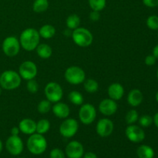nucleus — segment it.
<instances>
[{"label":"nucleus","instance_id":"f257e3e1","mask_svg":"<svg viewBox=\"0 0 158 158\" xmlns=\"http://www.w3.org/2000/svg\"><path fill=\"white\" fill-rule=\"evenodd\" d=\"M19 40L21 46L25 50L33 51L40 44V35L35 29L28 28L22 32Z\"/></svg>","mask_w":158,"mask_h":158},{"label":"nucleus","instance_id":"f03ea898","mask_svg":"<svg viewBox=\"0 0 158 158\" xmlns=\"http://www.w3.org/2000/svg\"><path fill=\"white\" fill-rule=\"evenodd\" d=\"M22 78L19 73L14 70H6L0 74V86L6 90H12L20 86Z\"/></svg>","mask_w":158,"mask_h":158},{"label":"nucleus","instance_id":"7ed1b4c3","mask_svg":"<svg viewBox=\"0 0 158 158\" xmlns=\"http://www.w3.org/2000/svg\"><path fill=\"white\" fill-rule=\"evenodd\" d=\"M26 146L31 154L40 155L46 151L47 148V141L43 134L34 133L28 138Z\"/></svg>","mask_w":158,"mask_h":158},{"label":"nucleus","instance_id":"20e7f679","mask_svg":"<svg viewBox=\"0 0 158 158\" xmlns=\"http://www.w3.org/2000/svg\"><path fill=\"white\" fill-rule=\"evenodd\" d=\"M73 40L80 47H87L90 46L94 40V36L89 29L83 27H78L72 32Z\"/></svg>","mask_w":158,"mask_h":158},{"label":"nucleus","instance_id":"39448f33","mask_svg":"<svg viewBox=\"0 0 158 158\" xmlns=\"http://www.w3.org/2000/svg\"><path fill=\"white\" fill-rule=\"evenodd\" d=\"M65 80L72 85L83 83L86 79V73L82 68L77 66H72L66 69L64 73Z\"/></svg>","mask_w":158,"mask_h":158},{"label":"nucleus","instance_id":"423d86ee","mask_svg":"<svg viewBox=\"0 0 158 158\" xmlns=\"http://www.w3.org/2000/svg\"><path fill=\"white\" fill-rule=\"evenodd\" d=\"M20 45L19 40L14 35L8 36L3 40L2 44V49L5 55L9 57H14L19 52Z\"/></svg>","mask_w":158,"mask_h":158},{"label":"nucleus","instance_id":"0eeeda50","mask_svg":"<svg viewBox=\"0 0 158 158\" xmlns=\"http://www.w3.org/2000/svg\"><path fill=\"white\" fill-rule=\"evenodd\" d=\"M46 100L51 103H57L63 98V91L61 86L56 82H49L46 85L44 89Z\"/></svg>","mask_w":158,"mask_h":158},{"label":"nucleus","instance_id":"6e6552de","mask_svg":"<svg viewBox=\"0 0 158 158\" xmlns=\"http://www.w3.org/2000/svg\"><path fill=\"white\" fill-rule=\"evenodd\" d=\"M97 117V110L94 105L90 103H84L81 105L79 110V118L85 125H89L95 120Z\"/></svg>","mask_w":158,"mask_h":158},{"label":"nucleus","instance_id":"1a4fd4ad","mask_svg":"<svg viewBox=\"0 0 158 158\" xmlns=\"http://www.w3.org/2000/svg\"><path fill=\"white\" fill-rule=\"evenodd\" d=\"M79 129V124L77 120L73 118H66L60 126V133L66 138L74 137Z\"/></svg>","mask_w":158,"mask_h":158},{"label":"nucleus","instance_id":"9d476101","mask_svg":"<svg viewBox=\"0 0 158 158\" xmlns=\"http://www.w3.org/2000/svg\"><path fill=\"white\" fill-rule=\"evenodd\" d=\"M38 73L37 66L33 62L26 60L21 63L19 68V74L22 79L25 80H32L35 78Z\"/></svg>","mask_w":158,"mask_h":158},{"label":"nucleus","instance_id":"9b49d317","mask_svg":"<svg viewBox=\"0 0 158 158\" xmlns=\"http://www.w3.org/2000/svg\"><path fill=\"white\" fill-rule=\"evenodd\" d=\"M6 148L9 154L13 156H17L23 152L24 145L23 140L19 136L11 135L6 140Z\"/></svg>","mask_w":158,"mask_h":158},{"label":"nucleus","instance_id":"f8f14e48","mask_svg":"<svg viewBox=\"0 0 158 158\" xmlns=\"http://www.w3.org/2000/svg\"><path fill=\"white\" fill-rule=\"evenodd\" d=\"M125 134L130 141L133 143H140L145 139V132L141 127L137 125H129L126 128Z\"/></svg>","mask_w":158,"mask_h":158},{"label":"nucleus","instance_id":"ddd939ff","mask_svg":"<svg viewBox=\"0 0 158 158\" xmlns=\"http://www.w3.org/2000/svg\"><path fill=\"white\" fill-rule=\"evenodd\" d=\"M114 125L111 120L108 118H102L97 122L96 131L97 134L101 137H109L114 131Z\"/></svg>","mask_w":158,"mask_h":158},{"label":"nucleus","instance_id":"4468645a","mask_svg":"<svg viewBox=\"0 0 158 158\" xmlns=\"http://www.w3.org/2000/svg\"><path fill=\"white\" fill-rule=\"evenodd\" d=\"M65 152L68 158H82L84 154V148L81 143L73 140L66 145Z\"/></svg>","mask_w":158,"mask_h":158},{"label":"nucleus","instance_id":"2eb2a0df","mask_svg":"<svg viewBox=\"0 0 158 158\" xmlns=\"http://www.w3.org/2000/svg\"><path fill=\"white\" fill-rule=\"evenodd\" d=\"M99 110L105 116L114 115L117 110V104L112 99H104L99 104Z\"/></svg>","mask_w":158,"mask_h":158},{"label":"nucleus","instance_id":"dca6fc26","mask_svg":"<svg viewBox=\"0 0 158 158\" xmlns=\"http://www.w3.org/2000/svg\"><path fill=\"white\" fill-rule=\"evenodd\" d=\"M20 132L26 135H31L36 131V123L32 119L25 118L19 123Z\"/></svg>","mask_w":158,"mask_h":158},{"label":"nucleus","instance_id":"f3484780","mask_svg":"<svg viewBox=\"0 0 158 158\" xmlns=\"http://www.w3.org/2000/svg\"><path fill=\"white\" fill-rule=\"evenodd\" d=\"M52 113L56 117L60 119H66L69 117L70 110H69V106L65 103L62 102H57L52 106Z\"/></svg>","mask_w":158,"mask_h":158},{"label":"nucleus","instance_id":"a211bd4d","mask_svg":"<svg viewBox=\"0 0 158 158\" xmlns=\"http://www.w3.org/2000/svg\"><path fill=\"white\" fill-rule=\"evenodd\" d=\"M108 96L110 99L115 100H120L124 94V88L120 83H114L110 84L107 89Z\"/></svg>","mask_w":158,"mask_h":158},{"label":"nucleus","instance_id":"6ab92c4d","mask_svg":"<svg viewBox=\"0 0 158 158\" xmlns=\"http://www.w3.org/2000/svg\"><path fill=\"white\" fill-rule=\"evenodd\" d=\"M143 100V96L141 91L138 89H133L127 95V102L133 107L140 106Z\"/></svg>","mask_w":158,"mask_h":158},{"label":"nucleus","instance_id":"aec40b11","mask_svg":"<svg viewBox=\"0 0 158 158\" xmlns=\"http://www.w3.org/2000/svg\"><path fill=\"white\" fill-rule=\"evenodd\" d=\"M37 55L42 59H48L52 56V49L50 46L46 43L39 44L36 47Z\"/></svg>","mask_w":158,"mask_h":158},{"label":"nucleus","instance_id":"412c9836","mask_svg":"<svg viewBox=\"0 0 158 158\" xmlns=\"http://www.w3.org/2000/svg\"><path fill=\"white\" fill-rule=\"evenodd\" d=\"M137 154L139 158H154V151L148 145H140L137 150Z\"/></svg>","mask_w":158,"mask_h":158},{"label":"nucleus","instance_id":"4be33fe9","mask_svg":"<svg viewBox=\"0 0 158 158\" xmlns=\"http://www.w3.org/2000/svg\"><path fill=\"white\" fill-rule=\"evenodd\" d=\"M38 32L40 37L48 40V39H51L54 36L56 33V29L52 25L47 24L42 26Z\"/></svg>","mask_w":158,"mask_h":158},{"label":"nucleus","instance_id":"5701e85b","mask_svg":"<svg viewBox=\"0 0 158 158\" xmlns=\"http://www.w3.org/2000/svg\"><path fill=\"white\" fill-rule=\"evenodd\" d=\"M49 8L48 0H35L32 4V9L35 12L41 13L46 12Z\"/></svg>","mask_w":158,"mask_h":158},{"label":"nucleus","instance_id":"b1692460","mask_svg":"<svg viewBox=\"0 0 158 158\" xmlns=\"http://www.w3.org/2000/svg\"><path fill=\"white\" fill-rule=\"evenodd\" d=\"M83 86L85 90L89 94H94L97 91L99 88V83L94 79H87L83 82Z\"/></svg>","mask_w":158,"mask_h":158},{"label":"nucleus","instance_id":"393cba45","mask_svg":"<svg viewBox=\"0 0 158 158\" xmlns=\"http://www.w3.org/2000/svg\"><path fill=\"white\" fill-rule=\"evenodd\" d=\"M68 98H69V101L76 106H81L84 102L83 95L80 92L76 90L71 91L68 95Z\"/></svg>","mask_w":158,"mask_h":158},{"label":"nucleus","instance_id":"a878e982","mask_svg":"<svg viewBox=\"0 0 158 158\" xmlns=\"http://www.w3.org/2000/svg\"><path fill=\"white\" fill-rule=\"evenodd\" d=\"M50 129V123L46 119H41L36 122V131L35 133L40 134H44Z\"/></svg>","mask_w":158,"mask_h":158},{"label":"nucleus","instance_id":"bb28decb","mask_svg":"<svg viewBox=\"0 0 158 158\" xmlns=\"http://www.w3.org/2000/svg\"><path fill=\"white\" fill-rule=\"evenodd\" d=\"M66 26L69 29H75L79 27L80 24V18L77 14H72L69 15L66 21Z\"/></svg>","mask_w":158,"mask_h":158},{"label":"nucleus","instance_id":"cd10ccee","mask_svg":"<svg viewBox=\"0 0 158 158\" xmlns=\"http://www.w3.org/2000/svg\"><path fill=\"white\" fill-rule=\"evenodd\" d=\"M88 2L91 9L98 12L103 10L106 5V0H89Z\"/></svg>","mask_w":158,"mask_h":158},{"label":"nucleus","instance_id":"c85d7f7f","mask_svg":"<svg viewBox=\"0 0 158 158\" xmlns=\"http://www.w3.org/2000/svg\"><path fill=\"white\" fill-rule=\"evenodd\" d=\"M138 119L139 114L136 110H131L130 111H128L126 114V117H125L126 123L129 125L134 124L138 120Z\"/></svg>","mask_w":158,"mask_h":158},{"label":"nucleus","instance_id":"c756f323","mask_svg":"<svg viewBox=\"0 0 158 158\" xmlns=\"http://www.w3.org/2000/svg\"><path fill=\"white\" fill-rule=\"evenodd\" d=\"M51 109H52L51 102H49L48 100H41L37 106V110H38L39 113L43 114H47L48 112L50 111Z\"/></svg>","mask_w":158,"mask_h":158},{"label":"nucleus","instance_id":"7c9ffc66","mask_svg":"<svg viewBox=\"0 0 158 158\" xmlns=\"http://www.w3.org/2000/svg\"><path fill=\"white\" fill-rule=\"evenodd\" d=\"M147 26L151 30H158V15H150L147 19Z\"/></svg>","mask_w":158,"mask_h":158},{"label":"nucleus","instance_id":"2f4dec72","mask_svg":"<svg viewBox=\"0 0 158 158\" xmlns=\"http://www.w3.org/2000/svg\"><path fill=\"white\" fill-rule=\"evenodd\" d=\"M139 124L143 127H148L153 123V117H151L150 115L145 114L142 115L140 118L138 119Z\"/></svg>","mask_w":158,"mask_h":158},{"label":"nucleus","instance_id":"473e14b6","mask_svg":"<svg viewBox=\"0 0 158 158\" xmlns=\"http://www.w3.org/2000/svg\"><path fill=\"white\" fill-rule=\"evenodd\" d=\"M26 88H27V90L29 93H31V94H35L39 90V84L36 80L32 79V80H28Z\"/></svg>","mask_w":158,"mask_h":158},{"label":"nucleus","instance_id":"72a5a7b5","mask_svg":"<svg viewBox=\"0 0 158 158\" xmlns=\"http://www.w3.org/2000/svg\"><path fill=\"white\" fill-rule=\"evenodd\" d=\"M50 158H65V154L62 150L59 148H54L50 151L49 154Z\"/></svg>","mask_w":158,"mask_h":158},{"label":"nucleus","instance_id":"f704fd0d","mask_svg":"<svg viewBox=\"0 0 158 158\" xmlns=\"http://www.w3.org/2000/svg\"><path fill=\"white\" fill-rule=\"evenodd\" d=\"M156 61H157V59L154 56V55H148L147 56L146 58L144 60L145 64L148 65V66H153L156 63Z\"/></svg>","mask_w":158,"mask_h":158},{"label":"nucleus","instance_id":"c9c22d12","mask_svg":"<svg viewBox=\"0 0 158 158\" xmlns=\"http://www.w3.org/2000/svg\"><path fill=\"white\" fill-rule=\"evenodd\" d=\"M143 3L149 8H154L158 6V0H143Z\"/></svg>","mask_w":158,"mask_h":158},{"label":"nucleus","instance_id":"e433bc0d","mask_svg":"<svg viewBox=\"0 0 158 158\" xmlns=\"http://www.w3.org/2000/svg\"><path fill=\"white\" fill-rule=\"evenodd\" d=\"M100 19V12H98V11H94V10H93L92 12H90V13H89V19L92 20V21L94 22H96V21H98Z\"/></svg>","mask_w":158,"mask_h":158},{"label":"nucleus","instance_id":"4c0bfd02","mask_svg":"<svg viewBox=\"0 0 158 158\" xmlns=\"http://www.w3.org/2000/svg\"><path fill=\"white\" fill-rule=\"evenodd\" d=\"M19 132H20V131H19V127H12L10 131L11 135H12V136H19Z\"/></svg>","mask_w":158,"mask_h":158},{"label":"nucleus","instance_id":"58836bf2","mask_svg":"<svg viewBox=\"0 0 158 158\" xmlns=\"http://www.w3.org/2000/svg\"><path fill=\"white\" fill-rule=\"evenodd\" d=\"M83 158H97V154L93 152H87L83 154Z\"/></svg>","mask_w":158,"mask_h":158},{"label":"nucleus","instance_id":"ea45409f","mask_svg":"<svg viewBox=\"0 0 158 158\" xmlns=\"http://www.w3.org/2000/svg\"><path fill=\"white\" fill-rule=\"evenodd\" d=\"M153 123L155 124V126L158 128V112L153 117Z\"/></svg>","mask_w":158,"mask_h":158},{"label":"nucleus","instance_id":"a19ab883","mask_svg":"<svg viewBox=\"0 0 158 158\" xmlns=\"http://www.w3.org/2000/svg\"><path fill=\"white\" fill-rule=\"evenodd\" d=\"M153 55L156 57V59H158V45H157L153 49Z\"/></svg>","mask_w":158,"mask_h":158},{"label":"nucleus","instance_id":"79ce46f5","mask_svg":"<svg viewBox=\"0 0 158 158\" xmlns=\"http://www.w3.org/2000/svg\"><path fill=\"white\" fill-rule=\"evenodd\" d=\"M71 29H66V30L63 32V33H64L65 35H66V36H69V35H72V32H71Z\"/></svg>","mask_w":158,"mask_h":158},{"label":"nucleus","instance_id":"37998d69","mask_svg":"<svg viewBox=\"0 0 158 158\" xmlns=\"http://www.w3.org/2000/svg\"><path fill=\"white\" fill-rule=\"evenodd\" d=\"M2 149H3V144H2V142L1 139H0V153L2 152Z\"/></svg>","mask_w":158,"mask_h":158},{"label":"nucleus","instance_id":"c03bdc74","mask_svg":"<svg viewBox=\"0 0 158 158\" xmlns=\"http://www.w3.org/2000/svg\"><path fill=\"white\" fill-rule=\"evenodd\" d=\"M155 98H156V101L158 103V91L157 92V94H156V96H155Z\"/></svg>","mask_w":158,"mask_h":158},{"label":"nucleus","instance_id":"a18cd8bd","mask_svg":"<svg viewBox=\"0 0 158 158\" xmlns=\"http://www.w3.org/2000/svg\"><path fill=\"white\" fill-rule=\"evenodd\" d=\"M2 95V87L0 86V96Z\"/></svg>","mask_w":158,"mask_h":158},{"label":"nucleus","instance_id":"49530a36","mask_svg":"<svg viewBox=\"0 0 158 158\" xmlns=\"http://www.w3.org/2000/svg\"><path fill=\"white\" fill-rule=\"evenodd\" d=\"M157 79H158V69H157Z\"/></svg>","mask_w":158,"mask_h":158},{"label":"nucleus","instance_id":"de8ad7c7","mask_svg":"<svg viewBox=\"0 0 158 158\" xmlns=\"http://www.w3.org/2000/svg\"><path fill=\"white\" fill-rule=\"evenodd\" d=\"M21 158H25V157H21Z\"/></svg>","mask_w":158,"mask_h":158},{"label":"nucleus","instance_id":"09e8293b","mask_svg":"<svg viewBox=\"0 0 158 158\" xmlns=\"http://www.w3.org/2000/svg\"><path fill=\"white\" fill-rule=\"evenodd\" d=\"M157 35H158V34H157Z\"/></svg>","mask_w":158,"mask_h":158}]
</instances>
